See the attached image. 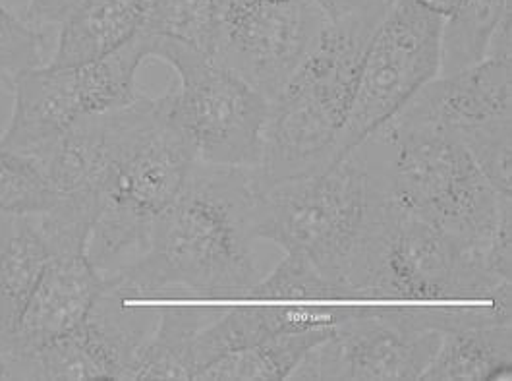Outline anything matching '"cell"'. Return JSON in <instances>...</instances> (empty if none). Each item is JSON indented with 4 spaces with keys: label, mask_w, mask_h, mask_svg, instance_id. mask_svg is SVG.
I'll list each match as a JSON object with an SVG mask.
<instances>
[{
    "label": "cell",
    "mask_w": 512,
    "mask_h": 381,
    "mask_svg": "<svg viewBox=\"0 0 512 381\" xmlns=\"http://www.w3.org/2000/svg\"><path fill=\"white\" fill-rule=\"evenodd\" d=\"M399 217L393 144L377 128L315 175L259 184L256 236L313 267L342 300H371Z\"/></svg>",
    "instance_id": "obj_1"
},
{
    "label": "cell",
    "mask_w": 512,
    "mask_h": 381,
    "mask_svg": "<svg viewBox=\"0 0 512 381\" xmlns=\"http://www.w3.org/2000/svg\"><path fill=\"white\" fill-rule=\"evenodd\" d=\"M256 169L194 161L132 264L105 277L107 289L140 298H248L261 281L254 260Z\"/></svg>",
    "instance_id": "obj_2"
},
{
    "label": "cell",
    "mask_w": 512,
    "mask_h": 381,
    "mask_svg": "<svg viewBox=\"0 0 512 381\" xmlns=\"http://www.w3.org/2000/svg\"><path fill=\"white\" fill-rule=\"evenodd\" d=\"M393 2L325 24L312 51L269 101L257 180L273 186L312 176L339 159V134L373 31Z\"/></svg>",
    "instance_id": "obj_3"
},
{
    "label": "cell",
    "mask_w": 512,
    "mask_h": 381,
    "mask_svg": "<svg viewBox=\"0 0 512 381\" xmlns=\"http://www.w3.org/2000/svg\"><path fill=\"white\" fill-rule=\"evenodd\" d=\"M103 118L107 178L86 256L107 277L142 256L155 221L182 190L196 159L172 126L163 97H140Z\"/></svg>",
    "instance_id": "obj_4"
},
{
    "label": "cell",
    "mask_w": 512,
    "mask_h": 381,
    "mask_svg": "<svg viewBox=\"0 0 512 381\" xmlns=\"http://www.w3.org/2000/svg\"><path fill=\"white\" fill-rule=\"evenodd\" d=\"M151 57L171 64L180 86L163 95L167 115L196 161L257 169L269 99L211 57L151 35Z\"/></svg>",
    "instance_id": "obj_5"
},
{
    "label": "cell",
    "mask_w": 512,
    "mask_h": 381,
    "mask_svg": "<svg viewBox=\"0 0 512 381\" xmlns=\"http://www.w3.org/2000/svg\"><path fill=\"white\" fill-rule=\"evenodd\" d=\"M443 18L414 0H395L373 31L358 70L356 88L339 134V157L377 128L439 76Z\"/></svg>",
    "instance_id": "obj_6"
},
{
    "label": "cell",
    "mask_w": 512,
    "mask_h": 381,
    "mask_svg": "<svg viewBox=\"0 0 512 381\" xmlns=\"http://www.w3.org/2000/svg\"><path fill=\"white\" fill-rule=\"evenodd\" d=\"M441 339L422 325L418 308H346L286 380L418 381Z\"/></svg>",
    "instance_id": "obj_7"
},
{
    "label": "cell",
    "mask_w": 512,
    "mask_h": 381,
    "mask_svg": "<svg viewBox=\"0 0 512 381\" xmlns=\"http://www.w3.org/2000/svg\"><path fill=\"white\" fill-rule=\"evenodd\" d=\"M325 24L313 0H215L211 59L271 101L312 51Z\"/></svg>",
    "instance_id": "obj_8"
},
{
    "label": "cell",
    "mask_w": 512,
    "mask_h": 381,
    "mask_svg": "<svg viewBox=\"0 0 512 381\" xmlns=\"http://www.w3.org/2000/svg\"><path fill=\"white\" fill-rule=\"evenodd\" d=\"M157 318L159 310L132 306L105 285L82 322L16 364L4 380L134 381L138 356Z\"/></svg>",
    "instance_id": "obj_9"
},
{
    "label": "cell",
    "mask_w": 512,
    "mask_h": 381,
    "mask_svg": "<svg viewBox=\"0 0 512 381\" xmlns=\"http://www.w3.org/2000/svg\"><path fill=\"white\" fill-rule=\"evenodd\" d=\"M511 281L472 264L453 236L402 211L371 285V300H487Z\"/></svg>",
    "instance_id": "obj_10"
},
{
    "label": "cell",
    "mask_w": 512,
    "mask_h": 381,
    "mask_svg": "<svg viewBox=\"0 0 512 381\" xmlns=\"http://www.w3.org/2000/svg\"><path fill=\"white\" fill-rule=\"evenodd\" d=\"M105 285L86 254L51 258L16 329L0 339L2 380L16 364L82 322Z\"/></svg>",
    "instance_id": "obj_11"
},
{
    "label": "cell",
    "mask_w": 512,
    "mask_h": 381,
    "mask_svg": "<svg viewBox=\"0 0 512 381\" xmlns=\"http://www.w3.org/2000/svg\"><path fill=\"white\" fill-rule=\"evenodd\" d=\"M395 117L462 132L512 118L511 60L484 59L427 82Z\"/></svg>",
    "instance_id": "obj_12"
},
{
    "label": "cell",
    "mask_w": 512,
    "mask_h": 381,
    "mask_svg": "<svg viewBox=\"0 0 512 381\" xmlns=\"http://www.w3.org/2000/svg\"><path fill=\"white\" fill-rule=\"evenodd\" d=\"M8 88L14 91V111L0 147L39 167L66 130L84 117L76 68L39 66L20 74Z\"/></svg>",
    "instance_id": "obj_13"
},
{
    "label": "cell",
    "mask_w": 512,
    "mask_h": 381,
    "mask_svg": "<svg viewBox=\"0 0 512 381\" xmlns=\"http://www.w3.org/2000/svg\"><path fill=\"white\" fill-rule=\"evenodd\" d=\"M346 308H234L205 325L194 341V378L205 366L230 352L242 351L269 337L313 327L335 325L344 318Z\"/></svg>",
    "instance_id": "obj_14"
},
{
    "label": "cell",
    "mask_w": 512,
    "mask_h": 381,
    "mask_svg": "<svg viewBox=\"0 0 512 381\" xmlns=\"http://www.w3.org/2000/svg\"><path fill=\"white\" fill-rule=\"evenodd\" d=\"M143 0H82L60 24L47 66L78 68L111 55L142 28Z\"/></svg>",
    "instance_id": "obj_15"
},
{
    "label": "cell",
    "mask_w": 512,
    "mask_h": 381,
    "mask_svg": "<svg viewBox=\"0 0 512 381\" xmlns=\"http://www.w3.org/2000/svg\"><path fill=\"white\" fill-rule=\"evenodd\" d=\"M511 372V323H493L445 333L420 381H487Z\"/></svg>",
    "instance_id": "obj_16"
},
{
    "label": "cell",
    "mask_w": 512,
    "mask_h": 381,
    "mask_svg": "<svg viewBox=\"0 0 512 381\" xmlns=\"http://www.w3.org/2000/svg\"><path fill=\"white\" fill-rule=\"evenodd\" d=\"M225 308H161L138 356L134 381L194 380V341Z\"/></svg>",
    "instance_id": "obj_17"
},
{
    "label": "cell",
    "mask_w": 512,
    "mask_h": 381,
    "mask_svg": "<svg viewBox=\"0 0 512 381\" xmlns=\"http://www.w3.org/2000/svg\"><path fill=\"white\" fill-rule=\"evenodd\" d=\"M333 325L288 331L242 351L230 352L205 366L196 381H281L296 368L313 345L321 343Z\"/></svg>",
    "instance_id": "obj_18"
},
{
    "label": "cell",
    "mask_w": 512,
    "mask_h": 381,
    "mask_svg": "<svg viewBox=\"0 0 512 381\" xmlns=\"http://www.w3.org/2000/svg\"><path fill=\"white\" fill-rule=\"evenodd\" d=\"M145 59H151V35L138 31L111 55L78 66L76 84L84 115H103L136 103V72Z\"/></svg>",
    "instance_id": "obj_19"
},
{
    "label": "cell",
    "mask_w": 512,
    "mask_h": 381,
    "mask_svg": "<svg viewBox=\"0 0 512 381\" xmlns=\"http://www.w3.org/2000/svg\"><path fill=\"white\" fill-rule=\"evenodd\" d=\"M51 258L33 221L18 217L14 235L0 250V339L16 329Z\"/></svg>",
    "instance_id": "obj_20"
},
{
    "label": "cell",
    "mask_w": 512,
    "mask_h": 381,
    "mask_svg": "<svg viewBox=\"0 0 512 381\" xmlns=\"http://www.w3.org/2000/svg\"><path fill=\"white\" fill-rule=\"evenodd\" d=\"M511 0H462L453 16L443 20L439 76H449L485 59L489 41Z\"/></svg>",
    "instance_id": "obj_21"
},
{
    "label": "cell",
    "mask_w": 512,
    "mask_h": 381,
    "mask_svg": "<svg viewBox=\"0 0 512 381\" xmlns=\"http://www.w3.org/2000/svg\"><path fill=\"white\" fill-rule=\"evenodd\" d=\"M142 33L213 55L215 0H143Z\"/></svg>",
    "instance_id": "obj_22"
},
{
    "label": "cell",
    "mask_w": 512,
    "mask_h": 381,
    "mask_svg": "<svg viewBox=\"0 0 512 381\" xmlns=\"http://www.w3.org/2000/svg\"><path fill=\"white\" fill-rule=\"evenodd\" d=\"M53 204L43 171L26 157L0 147V213L29 217Z\"/></svg>",
    "instance_id": "obj_23"
},
{
    "label": "cell",
    "mask_w": 512,
    "mask_h": 381,
    "mask_svg": "<svg viewBox=\"0 0 512 381\" xmlns=\"http://www.w3.org/2000/svg\"><path fill=\"white\" fill-rule=\"evenodd\" d=\"M511 132L512 118H501L456 134L491 188L505 196L512 192Z\"/></svg>",
    "instance_id": "obj_24"
},
{
    "label": "cell",
    "mask_w": 512,
    "mask_h": 381,
    "mask_svg": "<svg viewBox=\"0 0 512 381\" xmlns=\"http://www.w3.org/2000/svg\"><path fill=\"white\" fill-rule=\"evenodd\" d=\"M254 300H342L339 291L313 267L286 256L250 291Z\"/></svg>",
    "instance_id": "obj_25"
},
{
    "label": "cell",
    "mask_w": 512,
    "mask_h": 381,
    "mask_svg": "<svg viewBox=\"0 0 512 381\" xmlns=\"http://www.w3.org/2000/svg\"><path fill=\"white\" fill-rule=\"evenodd\" d=\"M43 49L39 28L0 6V80L10 86L20 74L43 66Z\"/></svg>",
    "instance_id": "obj_26"
},
{
    "label": "cell",
    "mask_w": 512,
    "mask_h": 381,
    "mask_svg": "<svg viewBox=\"0 0 512 381\" xmlns=\"http://www.w3.org/2000/svg\"><path fill=\"white\" fill-rule=\"evenodd\" d=\"M82 0H29L26 8V20L35 28L62 24L64 18L80 4Z\"/></svg>",
    "instance_id": "obj_27"
},
{
    "label": "cell",
    "mask_w": 512,
    "mask_h": 381,
    "mask_svg": "<svg viewBox=\"0 0 512 381\" xmlns=\"http://www.w3.org/2000/svg\"><path fill=\"white\" fill-rule=\"evenodd\" d=\"M329 22L352 16L379 0H313Z\"/></svg>",
    "instance_id": "obj_28"
},
{
    "label": "cell",
    "mask_w": 512,
    "mask_h": 381,
    "mask_svg": "<svg viewBox=\"0 0 512 381\" xmlns=\"http://www.w3.org/2000/svg\"><path fill=\"white\" fill-rule=\"evenodd\" d=\"M414 2H416L420 8L427 10V12H431V14L439 16V18L447 20L449 16L455 14V10L462 0H414Z\"/></svg>",
    "instance_id": "obj_29"
},
{
    "label": "cell",
    "mask_w": 512,
    "mask_h": 381,
    "mask_svg": "<svg viewBox=\"0 0 512 381\" xmlns=\"http://www.w3.org/2000/svg\"><path fill=\"white\" fill-rule=\"evenodd\" d=\"M16 223H18V217L8 215V213H0V250L6 246L10 236L14 235Z\"/></svg>",
    "instance_id": "obj_30"
},
{
    "label": "cell",
    "mask_w": 512,
    "mask_h": 381,
    "mask_svg": "<svg viewBox=\"0 0 512 381\" xmlns=\"http://www.w3.org/2000/svg\"><path fill=\"white\" fill-rule=\"evenodd\" d=\"M0 380H2V372H0Z\"/></svg>",
    "instance_id": "obj_31"
}]
</instances>
